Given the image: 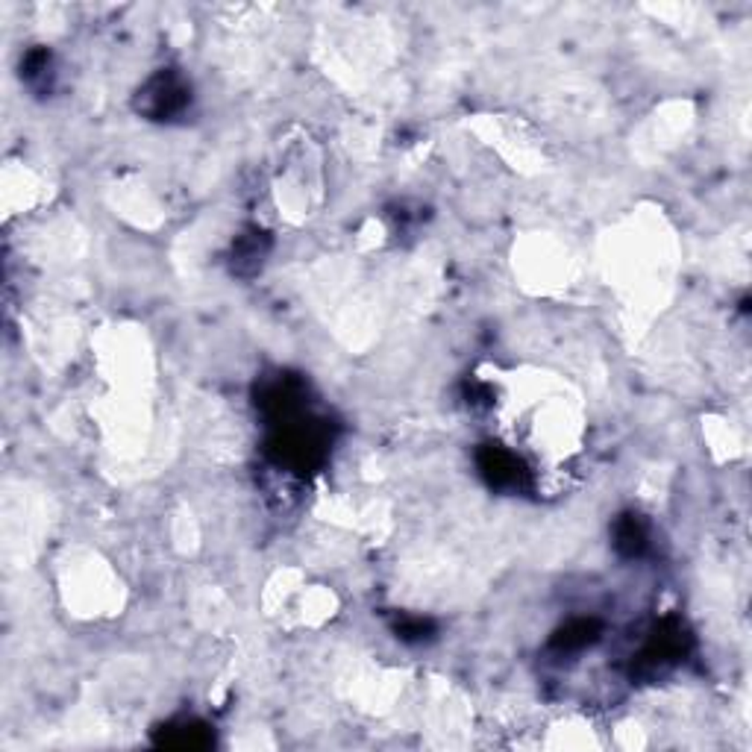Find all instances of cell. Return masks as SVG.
I'll return each instance as SVG.
<instances>
[{"mask_svg": "<svg viewBox=\"0 0 752 752\" xmlns=\"http://www.w3.org/2000/svg\"><path fill=\"white\" fill-rule=\"evenodd\" d=\"M594 638H597V623H594V620H573L571 626H564L562 632H558L556 647H562V649H582V647H588Z\"/></svg>", "mask_w": 752, "mask_h": 752, "instance_id": "2", "label": "cell"}, {"mask_svg": "<svg viewBox=\"0 0 752 752\" xmlns=\"http://www.w3.org/2000/svg\"><path fill=\"white\" fill-rule=\"evenodd\" d=\"M614 544L623 556H641V549L647 547V529L635 515H626L614 526Z\"/></svg>", "mask_w": 752, "mask_h": 752, "instance_id": "1", "label": "cell"}]
</instances>
